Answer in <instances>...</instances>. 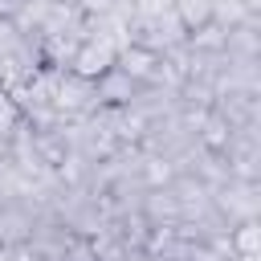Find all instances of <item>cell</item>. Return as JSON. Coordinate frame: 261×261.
<instances>
[{
	"label": "cell",
	"instance_id": "6da1fadb",
	"mask_svg": "<svg viewBox=\"0 0 261 261\" xmlns=\"http://www.w3.org/2000/svg\"><path fill=\"white\" fill-rule=\"evenodd\" d=\"M49 110L65 122V118H90L98 110V94H94V82L90 77H77L69 69L57 73L53 82V94H49Z\"/></svg>",
	"mask_w": 261,
	"mask_h": 261
},
{
	"label": "cell",
	"instance_id": "7a4b0ae2",
	"mask_svg": "<svg viewBox=\"0 0 261 261\" xmlns=\"http://www.w3.org/2000/svg\"><path fill=\"white\" fill-rule=\"evenodd\" d=\"M114 61H118V45L110 37H82L73 57H69V73L98 82L106 69H114Z\"/></svg>",
	"mask_w": 261,
	"mask_h": 261
},
{
	"label": "cell",
	"instance_id": "3957f363",
	"mask_svg": "<svg viewBox=\"0 0 261 261\" xmlns=\"http://www.w3.org/2000/svg\"><path fill=\"white\" fill-rule=\"evenodd\" d=\"M139 82L135 77H126L118 65L114 69H106L98 82H94V94H98V106H130L135 98H139Z\"/></svg>",
	"mask_w": 261,
	"mask_h": 261
},
{
	"label": "cell",
	"instance_id": "277c9868",
	"mask_svg": "<svg viewBox=\"0 0 261 261\" xmlns=\"http://www.w3.org/2000/svg\"><path fill=\"white\" fill-rule=\"evenodd\" d=\"M159 57H163V53H155V49H147V45H122L114 65H118L126 77H135L139 86H151V82H155V69H159Z\"/></svg>",
	"mask_w": 261,
	"mask_h": 261
},
{
	"label": "cell",
	"instance_id": "5b68a950",
	"mask_svg": "<svg viewBox=\"0 0 261 261\" xmlns=\"http://www.w3.org/2000/svg\"><path fill=\"white\" fill-rule=\"evenodd\" d=\"M212 20H216L224 33H232V29H241V24H253L257 12H253L245 0H212Z\"/></svg>",
	"mask_w": 261,
	"mask_h": 261
},
{
	"label": "cell",
	"instance_id": "8992f818",
	"mask_svg": "<svg viewBox=\"0 0 261 261\" xmlns=\"http://www.w3.org/2000/svg\"><path fill=\"white\" fill-rule=\"evenodd\" d=\"M228 249L232 253H261V224H257V216L237 220L228 228Z\"/></svg>",
	"mask_w": 261,
	"mask_h": 261
},
{
	"label": "cell",
	"instance_id": "52a82bcc",
	"mask_svg": "<svg viewBox=\"0 0 261 261\" xmlns=\"http://www.w3.org/2000/svg\"><path fill=\"white\" fill-rule=\"evenodd\" d=\"M20 126H24V114H20V106H16V102H12V98L0 90V147H4V143H8V139L20 130Z\"/></svg>",
	"mask_w": 261,
	"mask_h": 261
},
{
	"label": "cell",
	"instance_id": "ba28073f",
	"mask_svg": "<svg viewBox=\"0 0 261 261\" xmlns=\"http://www.w3.org/2000/svg\"><path fill=\"white\" fill-rule=\"evenodd\" d=\"M73 8L82 16H106V12H118V8H130L126 0H73Z\"/></svg>",
	"mask_w": 261,
	"mask_h": 261
},
{
	"label": "cell",
	"instance_id": "9c48e42d",
	"mask_svg": "<svg viewBox=\"0 0 261 261\" xmlns=\"http://www.w3.org/2000/svg\"><path fill=\"white\" fill-rule=\"evenodd\" d=\"M20 4H24V0H0V16H4V20H12V16L20 12Z\"/></svg>",
	"mask_w": 261,
	"mask_h": 261
},
{
	"label": "cell",
	"instance_id": "30bf717a",
	"mask_svg": "<svg viewBox=\"0 0 261 261\" xmlns=\"http://www.w3.org/2000/svg\"><path fill=\"white\" fill-rule=\"evenodd\" d=\"M224 261H261V253H232V257H224Z\"/></svg>",
	"mask_w": 261,
	"mask_h": 261
},
{
	"label": "cell",
	"instance_id": "8fae6325",
	"mask_svg": "<svg viewBox=\"0 0 261 261\" xmlns=\"http://www.w3.org/2000/svg\"><path fill=\"white\" fill-rule=\"evenodd\" d=\"M69 4H73V0H69Z\"/></svg>",
	"mask_w": 261,
	"mask_h": 261
}]
</instances>
